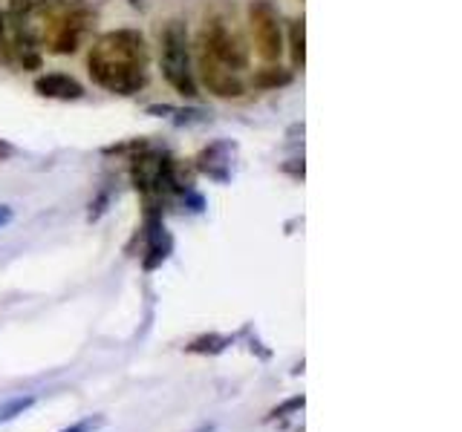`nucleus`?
I'll return each mask as SVG.
<instances>
[{"label": "nucleus", "mask_w": 462, "mask_h": 432, "mask_svg": "<svg viewBox=\"0 0 462 432\" xmlns=\"http://www.w3.org/2000/svg\"><path fill=\"white\" fill-rule=\"evenodd\" d=\"M231 340L228 338H200V340H194L191 346H188V352H194V355H220L226 346H228Z\"/></svg>", "instance_id": "obj_11"}, {"label": "nucleus", "mask_w": 462, "mask_h": 432, "mask_svg": "<svg viewBox=\"0 0 462 432\" xmlns=\"http://www.w3.org/2000/svg\"><path fill=\"white\" fill-rule=\"evenodd\" d=\"M200 432H214V427H211V424H209V427H202V429H200Z\"/></svg>", "instance_id": "obj_16"}, {"label": "nucleus", "mask_w": 462, "mask_h": 432, "mask_svg": "<svg viewBox=\"0 0 462 432\" xmlns=\"http://www.w3.org/2000/svg\"><path fill=\"white\" fill-rule=\"evenodd\" d=\"M99 424H102V418H87V421H78L70 429H61V432H93Z\"/></svg>", "instance_id": "obj_13"}, {"label": "nucleus", "mask_w": 462, "mask_h": 432, "mask_svg": "<svg viewBox=\"0 0 462 432\" xmlns=\"http://www.w3.org/2000/svg\"><path fill=\"white\" fill-rule=\"evenodd\" d=\"M197 69H200V78L206 84V90L217 99H240L246 87H243V81L237 78V73H231L226 69L220 61H214L206 49L197 47Z\"/></svg>", "instance_id": "obj_5"}, {"label": "nucleus", "mask_w": 462, "mask_h": 432, "mask_svg": "<svg viewBox=\"0 0 462 432\" xmlns=\"http://www.w3.org/2000/svg\"><path fill=\"white\" fill-rule=\"evenodd\" d=\"M90 75L99 87L130 95L147 81V40L136 30L104 32L90 49Z\"/></svg>", "instance_id": "obj_1"}, {"label": "nucleus", "mask_w": 462, "mask_h": 432, "mask_svg": "<svg viewBox=\"0 0 462 432\" xmlns=\"http://www.w3.org/2000/svg\"><path fill=\"white\" fill-rule=\"evenodd\" d=\"M249 23L257 40V52L266 64H278L283 55V32H280V12L271 0H252Z\"/></svg>", "instance_id": "obj_4"}, {"label": "nucleus", "mask_w": 462, "mask_h": 432, "mask_svg": "<svg viewBox=\"0 0 462 432\" xmlns=\"http://www.w3.org/2000/svg\"><path fill=\"white\" fill-rule=\"evenodd\" d=\"M289 55H292V66L304 69L307 64V21L298 18L289 26Z\"/></svg>", "instance_id": "obj_8"}, {"label": "nucleus", "mask_w": 462, "mask_h": 432, "mask_svg": "<svg viewBox=\"0 0 462 432\" xmlns=\"http://www.w3.org/2000/svg\"><path fill=\"white\" fill-rule=\"evenodd\" d=\"M304 403H307V398H304V395H295V398H289L287 403H280L278 410H271V412H269V418H287L289 412L304 410Z\"/></svg>", "instance_id": "obj_12"}, {"label": "nucleus", "mask_w": 462, "mask_h": 432, "mask_svg": "<svg viewBox=\"0 0 462 432\" xmlns=\"http://www.w3.org/2000/svg\"><path fill=\"white\" fill-rule=\"evenodd\" d=\"M15 156V147H12L9 142H4V138H0V162H6V159H12Z\"/></svg>", "instance_id": "obj_14"}, {"label": "nucleus", "mask_w": 462, "mask_h": 432, "mask_svg": "<svg viewBox=\"0 0 462 432\" xmlns=\"http://www.w3.org/2000/svg\"><path fill=\"white\" fill-rule=\"evenodd\" d=\"M292 81V73L283 66H266L261 69V73L254 75V87H263V90H275V87H287V84Z\"/></svg>", "instance_id": "obj_9"}, {"label": "nucleus", "mask_w": 462, "mask_h": 432, "mask_svg": "<svg viewBox=\"0 0 462 432\" xmlns=\"http://www.w3.org/2000/svg\"><path fill=\"white\" fill-rule=\"evenodd\" d=\"M162 75L185 99H194L197 95L191 52H188V30L182 21H171L165 35H162Z\"/></svg>", "instance_id": "obj_2"}, {"label": "nucleus", "mask_w": 462, "mask_h": 432, "mask_svg": "<svg viewBox=\"0 0 462 432\" xmlns=\"http://www.w3.org/2000/svg\"><path fill=\"white\" fill-rule=\"evenodd\" d=\"M0 35H4V15H0Z\"/></svg>", "instance_id": "obj_17"}, {"label": "nucleus", "mask_w": 462, "mask_h": 432, "mask_svg": "<svg viewBox=\"0 0 462 432\" xmlns=\"http://www.w3.org/2000/svg\"><path fill=\"white\" fill-rule=\"evenodd\" d=\"M9 222H12V211L6 205H0V225H9Z\"/></svg>", "instance_id": "obj_15"}, {"label": "nucleus", "mask_w": 462, "mask_h": 432, "mask_svg": "<svg viewBox=\"0 0 462 432\" xmlns=\"http://www.w3.org/2000/svg\"><path fill=\"white\" fill-rule=\"evenodd\" d=\"M197 47L206 49L214 61H220L226 69H231V73H243V69H249V47L231 32V26L223 18L206 21Z\"/></svg>", "instance_id": "obj_3"}, {"label": "nucleus", "mask_w": 462, "mask_h": 432, "mask_svg": "<svg viewBox=\"0 0 462 432\" xmlns=\"http://www.w3.org/2000/svg\"><path fill=\"white\" fill-rule=\"evenodd\" d=\"M87 21H90V15H87V12H81V9L70 12L67 18H61L58 32H56V38H52V52H56V55L76 52L78 44H81V38H84V32H87Z\"/></svg>", "instance_id": "obj_6"}, {"label": "nucleus", "mask_w": 462, "mask_h": 432, "mask_svg": "<svg viewBox=\"0 0 462 432\" xmlns=\"http://www.w3.org/2000/svg\"><path fill=\"white\" fill-rule=\"evenodd\" d=\"M35 90L40 95H47V99H58V101H76L84 95V90H81V84L70 75L64 73H49V75H40L35 81Z\"/></svg>", "instance_id": "obj_7"}, {"label": "nucleus", "mask_w": 462, "mask_h": 432, "mask_svg": "<svg viewBox=\"0 0 462 432\" xmlns=\"http://www.w3.org/2000/svg\"><path fill=\"white\" fill-rule=\"evenodd\" d=\"M35 407V398L32 395H21V398H9L6 403H0V424L12 421V418L23 415L26 410Z\"/></svg>", "instance_id": "obj_10"}]
</instances>
